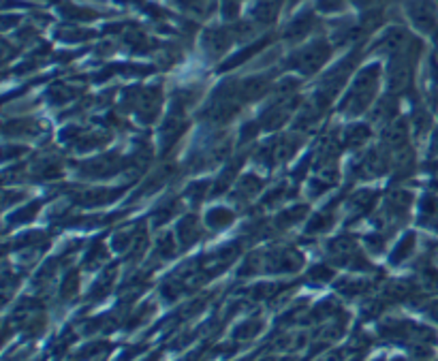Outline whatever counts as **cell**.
I'll list each match as a JSON object with an SVG mask.
<instances>
[{"instance_id":"1","label":"cell","mask_w":438,"mask_h":361,"mask_svg":"<svg viewBox=\"0 0 438 361\" xmlns=\"http://www.w3.org/2000/svg\"><path fill=\"white\" fill-rule=\"evenodd\" d=\"M327 52H329L327 45H323V43H314L310 50H306V52L299 56V69H301L304 73H310V71L319 69V67L325 63Z\"/></svg>"},{"instance_id":"5","label":"cell","mask_w":438,"mask_h":361,"mask_svg":"<svg viewBox=\"0 0 438 361\" xmlns=\"http://www.w3.org/2000/svg\"><path fill=\"white\" fill-rule=\"evenodd\" d=\"M357 5H361V7H368V5H374L376 0H355Z\"/></svg>"},{"instance_id":"3","label":"cell","mask_w":438,"mask_h":361,"mask_svg":"<svg viewBox=\"0 0 438 361\" xmlns=\"http://www.w3.org/2000/svg\"><path fill=\"white\" fill-rule=\"evenodd\" d=\"M368 137H370V129H368V126H353V129L346 133V141H348L351 146L363 144Z\"/></svg>"},{"instance_id":"2","label":"cell","mask_w":438,"mask_h":361,"mask_svg":"<svg viewBox=\"0 0 438 361\" xmlns=\"http://www.w3.org/2000/svg\"><path fill=\"white\" fill-rule=\"evenodd\" d=\"M310 24H312V18H310V16H304V18L295 20V22L289 26V39H299V37H304V35L310 31Z\"/></svg>"},{"instance_id":"4","label":"cell","mask_w":438,"mask_h":361,"mask_svg":"<svg viewBox=\"0 0 438 361\" xmlns=\"http://www.w3.org/2000/svg\"><path fill=\"white\" fill-rule=\"evenodd\" d=\"M342 5V0H321V9L325 11H333Z\"/></svg>"}]
</instances>
